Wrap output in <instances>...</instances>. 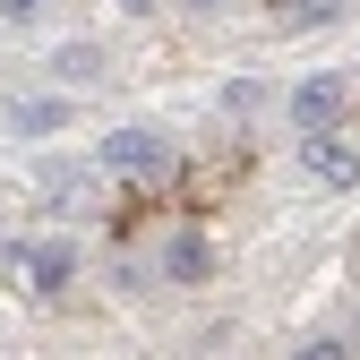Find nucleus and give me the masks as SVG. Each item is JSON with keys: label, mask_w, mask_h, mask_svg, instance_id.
<instances>
[{"label": "nucleus", "mask_w": 360, "mask_h": 360, "mask_svg": "<svg viewBox=\"0 0 360 360\" xmlns=\"http://www.w3.org/2000/svg\"><path fill=\"white\" fill-rule=\"evenodd\" d=\"M77 240L69 232H52V240H0V275H9L26 300H60L69 283H77Z\"/></svg>", "instance_id": "1"}, {"label": "nucleus", "mask_w": 360, "mask_h": 360, "mask_svg": "<svg viewBox=\"0 0 360 360\" xmlns=\"http://www.w3.org/2000/svg\"><path fill=\"white\" fill-rule=\"evenodd\" d=\"M95 163H103L112 180H138V189H155V180L180 172V146L163 138V129H146V120H120V129H103Z\"/></svg>", "instance_id": "2"}, {"label": "nucleus", "mask_w": 360, "mask_h": 360, "mask_svg": "<svg viewBox=\"0 0 360 360\" xmlns=\"http://www.w3.org/2000/svg\"><path fill=\"white\" fill-rule=\"evenodd\" d=\"M103 189H112V172L95 155H43V172H34V198L52 206V214H69V223L103 214Z\"/></svg>", "instance_id": "3"}, {"label": "nucleus", "mask_w": 360, "mask_h": 360, "mask_svg": "<svg viewBox=\"0 0 360 360\" xmlns=\"http://www.w3.org/2000/svg\"><path fill=\"white\" fill-rule=\"evenodd\" d=\"M352 103H360V86H352L343 69H309V77L283 86V120L300 129V138H326V129H343Z\"/></svg>", "instance_id": "4"}, {"label": "nucleus", "mask_w": 360, "mask_h": 360, "mask_svg": "<svg viewBox=\"0 0 360 360\" xmlns=\"http://www.w3.org/2000/svg\"><path fill=\"white\" fill-rule=\"evenodd\" d=\"M155 275H163V283H180V292L214 283V275H223L214 232H198V223H172V232H163V249H155Z\"/></svg>", "instance_id": "5"}, {"label": "nucleus", "mask_w": 360, "mask_h": 360, "mask_svg": "<svg viewBox=\"0 0 360 360\" xmlns=\"http://www.w3.org/2000/svg\"><path fill=\"white\" fill-rule=\"evenodd\" d=\"M43 77H60V95H86V86L112 77V60H103L95 34H69V43H52V52H43Z\"/></svg>", "instance_id": "6"}, {"label": "nucleus", "mask_w": 360, "mask_h": 360, "mask_svg": "<svg viewBox=\"0 0 360 360\" xmlns=\"http://www.w3.org/2000/svg\"><path fill=\"white\" fill-rule=\"evenodd\" d=\"M300 172L318 180V189H360V146H343L335 129L326 138H300Z\"/></svg>", "instance_id": "7"}, {"label": "nucleus", "mask_w": 360, "mask_h": 360, "mask_svg": "<svg viewBox=\"0 0 360 360\" xmlns=\"http://www.w3.org/2000/svg\"><path fill=\"white\" fill-rule=\"evenodd\" d=\"M69 95H18L9 112H0V129H9V138H60V129H69Z\"/></svg>", "instance_id": "8"}, {"label": "nucleus", "mask_w": 360, "mask_h": 360, "mask_svg": "<svg viewBox=\"0 0 360 360\" xmlns=\"http://www.w3.org/2000/svg\"><path fill=\"white\" fill-rule=\"evenodd\" d=\"M352 0H266V26L275 34H309V26H335Z\"/></svg>", "instance_id": "9"}, {"label": "nucleus", "mask_w": 360, "mask_h": 360, "mask_svg": "<svg viewBox=\"0 0 360 360\" xmlns=\"http://www.w3.org/2000/svg\"><path fill=\"white\" fill-rule=\"evenodd\" d=\"M257 103H275V86H266L257 69H249V77H232V86H223V112H257Z\"/></svg>", "instance_id": "10"}, {"label": "nucleus", "mask_w": 360, "mask_h": 360, "mask_svg": "<svg viewBox=\"0 0 360 360\" xmlns=\"http://www.w3.org/2000/svg\"><path fill=\"white\" fill-rule=\"evenodd\" d=\"M292 360H352V343H343V335H300Z\"/></svg>", "instance_id": "11"}, {"label": "nucleus", "mask_w": 360, "mask_h": 360, "mask_svg": "<svg viewBox=\"0 0 360 360\" xmlns=\"http://www.w3.org/2000/svg\"><path fill=\"white\" fill-rule=\"evenodd\" d=\"M0 18H9V26H34V18H43V0H0Z\"/></svg>", "instance_id": "12"}, {"label": "nucleus", "mask_w": 360, "mask_h": 360, "mask_svg": "<svg viewBox=\"0 0 360 360\" xmlns=\"http://www.w3.org/2000/svg\"><path fill=\"white\" fill-rule=\"evenodd\" d=\"M112 9H120V18H155L163 0H112Z\"/></svg>", "instance_id": "13"}, {"label": "nucleus", "mask_w": 360, "mask_h": 360, "mask_svg": "<svg viewBox=\"0 0 360 360\" xmlns=\"http://www.w3.org/2000/svg\"><path fill=\"white\" fill-rule=\"evenodd\" d=\"M180 9H189V18H214V9H223V0H180Z\"/></svg>", "instance_id": "14"}]
</instances>
